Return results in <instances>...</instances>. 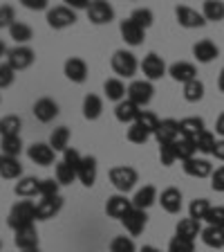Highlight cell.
Wrapping results in <instances>:
<instances>
[{"label":"cell","instance_id":"obj_1","mask_svg":"<svg viewBox=\"0 0 224 252\" xmlns=\"http://www.w3.org/2000/svg\"><path fill=\"white\" fill-rule=\"evenodd\" d=\"M34 220H36V205L31 203V200H18L11 207L9 216H7V225L14 232H18L23 227L34 225Z\"/></svg>","mask_w":224,"mask_h":252},{"label":"cell","instance_id":"obj_2","mask_svg":"<svg viewBox=\"0 0 224 252\" xmlns=\"http://www.w3.org/2000/svg\"><path fill=\"white\" fill-rule=\"evenodd\" d=\"M108 176H110V183L115 185L117 191H121V194H128L137 185V180H139L137 171L132 167H128V164H124V167H112Z\"/></svg>","mask_w":224,"mask_h":252},{"label":"cell","instance_id":"obj_3","mask_svg":"<svg viewBox=\"0 0 224 252\" xmlns=\"http://www.w3.org/2000/svg\"><path fill=\"white\" fill-rule=\"evenodd\" d=\"M137 68H139V63H137V57L128 50H117L112 54V70H115L119 77H125L130 79L137 74Z\"/></svg>","mask_w":224,"mask_h":252},{"label":"cell","instance_id":"obj_4","mask_svg":"<svg viewBox=\"0 0 224 252\" xmlns=\"http://www.w3.org/2000/svg\"><path fill=\"white\" fill-rule=\"evenodd\" d=\"M76 23V11L70 9L68 5H58L47 9V25L52 30H65V27Z\"/></svg>","mask_w":224,"mask_h":252},{"label":"cell","instance_id":"obj_5","mask_svg":"<svg viewBox=\"0 0 224 252\" xmlns=\"http://www.w3.org/2000/svg\"><path fill=\"white\" fill-rule=\"evenodd\" d=\"M34 61H36V52H34L31 47H27V45H16V47H11L9 52H7V63H9L16 72L27 70Z\"/></svg>","mask_w":224,"mask_h":252},{"label":"cell","instance_id":"obj_6","mask_svg":"<svg viewBox=\"0 0 224 252\" xmlns=\"http://www.w3.org/2000/svg\"><path fill=\"white\" fill-rule=\"evenodd\" d=\"M152 94H155V88H152L150 81H146V79H139V81H132L130 86H128V99L135 101L137 106H148L152 101Z\"/></svg>","mask_w":224,"mask_h":252},{"label":"cell","instance_id":"obj_7","mask_svg":"<svg viewBox=\"0 0 224 252\" xmlns=\"http://www.w3.org/2000/svg\"><path fill=\"white\" fill-rule=\"evenodd\" d=\"M141 72L146 77V81H157V79H162L166 74V63L159 54L155 52H148L141 61Z\"/></svg>","mask_w":224,"mask_h":252},{"label":"cell","instance_id":"obj_8","mask_svg":"<svg viewBox=\"0 0 224 252\" xmlns=\"http://www.w3.org/2000/svg\"><path fill=\"white\" fill-rule=\"evenodd\" d=\"M175 16H177V23L186 30H195V27H204L206 25V18L202 16V11L193 9V7L186 5H177L175 7Z\"/></svg>","mask_w":224,"mask_h":252},{"label":"cell","instance_id":"obj_9","mask_svg":"<svg viewBox=\"0 0 224 252\" xmlns=\"http://www.w3.org/2000/svg\"><path fill=\"white\" fill-rule=\"evenodd\" d=\"M88 18L94 23V25H108V23L115 18V9H112V5H110V2L94 0V2H90Z\"/></svg>","mask_w":224,"mask_h":252},{"label":"cell","instance_id":"obj_10","mask_svg":"<svg viewBox=\"0 0 224 252\" xmlns=\"http://www.w3.org/2000/svg\"><path fill=\"white\" fill-rule=\"evenodd\" d=\"M63 72H65V77L72 84H83L85 79H88V63L78 57H70L65 61V65H63Z\"/></svg>","mask_w":224,"mask_h":252},{"label":"cell","instance_id":"obj_11","mask_svg":"<svg viewBox=\"0 0 224 252\" xmlns=\"http://www.w3.org/2000/svg\"><path fill=\"white\" fill-rule=\"evenodd\" d=\"M155 137L162 144H175L179 140V122L177 120H162L155 131Z\"/></svg>","mask_w":224,"mask_h":252},{"label":"cell","instance_id":"obj_12","mask_svg":"<svg viewBox=\"0 0 224 252\" xmlns=\"http://www.w3.org/2000/svg\"><path fill=\"white\" fill-rule=\"evenodd\" d=\"M130 210H132V200L125 198V194H115V196H110L108 203H105V214H108L110 219H119V220H124V216L128 214Z\"/></svg>","mask_w":224,"mask_h":252},{"label":"cell","instance_id":"obj_13","mask_svg":"<svg viewBox=\"0 0 224 252\" xmlns=\"http://www.w3.org/2000/svg\"><path fill=\"white\" fill-rule=\"evenodd\" d=\"M63 210V198L61 196H50V198H41L36 203V220H50Z\"/></svg>","mask_w":224,"mask_h":252},{"label":"cell","instance_id":"obj_14","mask_svg":"<svg viewBox=\"0 0 224 252\" xmlns=\"http://www.w3.org/2000/svg\"><path fill=\"white\" fill-rule=\"evenodd\" d=\"M54 149L50 147V144H45V142H36V144H31L29 149H27V156H29L31 162L41 164V167H50V164L54 162Z\"/></svg>","mask_w":224,"mask_h":252},{"label":"cell","instance_id":"obj_15","mask_svg":"<svg viewBox=\"0 0 224 252\" xmlns=\"http://www.w3.org/2000/svg\"><path fill=\"white\" fill-rule=\"evenodd\" d=\"M182 169L186 176H193V178H209L213 173V164L206 158H191L182 164Z\"/></svg>","mask_w":224,"mask_h":252},{"label":"cell","instance_id":"obj_16","mask_svg":"<svg viewBox=\"0 0 224 252\" xmlns=\"http://www.w3.org/2000/svg\"><path fill=\"white\" fill-rule=\"evenodd\" d=\"M146 220H148V216H146V212L144 210H137V207H132L128 214L124 216V227L128 232H130L132 236H139L141 232H144V227H146Z\"/></svg>","mask_w":224,"mask_h":252},{"label":"cell","instance_id":"obj_17","mask_svg":"<svg viewBox=\"0 0 224 252\" xmlns=\"http://www.w3.org/2000/svg\"><path fill=\"white\" fill-rule=\"evenodd\" d=\"M76 178H78V183L85 185V187H92V185L97 183V158L85 156L83 160H81V164H78V169H76Z\"/></svg>","mask_w":224,"mask_h":252},{"label":"cell","instance_id":"obj_18","mask_svg":"<svg viewBox=\"0 0 224 252\" xmlns=\"http://www.w3.org/2000/svg\"><path fill=\"white\" fill-rule=\"evenodd\" d=\"M34 115H36L38 122H52L54 117L58 115V104L52 99V97H41V99L34 104Z\"/></svg>","mask_w":224,"mask_h":252},{"label":"cell","instance_id":"obj_19","mask_svg":"<svg viewBox=\"0 0 224 252\" xmlns=\"http://www.w3.org/2000/svg\"><path fill=\"white\" fill-rule=\"evenodd\" d=\"M193 57L198 59L199 63H211V61H215V59L220 57V47L215 45L213 41L204 38V41H198L193 45Z\"/></svg>","mask_w":224,"mask_h":252},{"label":"cell","instance_id":"obj_20","mask_svg":"<svg viewBox=\"0 0 224 252\" xmlns=\"http://www.w3.org/2000/svg\"><path fill=\"white\" fill-rule=\"evenodd\" d=\"M119 32H121V38L132 47L141 45V43H144V34H146V30H141L139 25H135L130 18H128V21H121Z\"/></svg>","mask_w":224,"mask_h":252},{"label":"cell","instance_id":"obj_21","mask_svg":"<svg viewBox=\"0 0 224 252\" xmlns=\"http://www.w3.org/2000/svg\"><path fill=\"white\" fill-rule=\"evenodd\" d=\"M139 115H141L139 106H137L135 101H130L128 97H125L124 101H119V104L115 106V117H117L119 122H124V124H135Z\"/></svg>","mask_w":224,"mask_h":252},{"label":"cell","instance_id":"obj_22","mask_svg":"<svg viewBox=\"0 0 224 252\" xmlns=\"http://www.w3.org/2000/svg\"><path fill=\"white\" fill-rule=\"evenodd\" d=\"M168 74H171L175 81L186 86L188 81H193L198 79V70H195L193 63H186V61H179V63H173L171 68H168Z\"/></svg>","mask_w":224,"mask_h":252},{"label":"cell","instance_id":"obj_23","mask_svg":"<svg viewBox=\"0 0 224 252\" xmlns=\"http://www.w3.org/2000/svg\"><path fill=\"white\" fill-rule=\"evenodd\" d=\"M14 243L18 250H31V248H38V232L34 225L23 227V230L14 232Z\"/></svg>","mask_w":224,"mask_h":252},{"label":"cell","instance_id":"obj_24","mask_svg":"<svg viewBox=\"0 0 224 252\" xmlns=\"http://www.w3.org/2000/svg\"><path fill=\"white\" fill-rule=\"evenodd\" d=\"M159 203H162V207L168 214H177V212L182 210V191H179L177 187L164 189L162 196H159Z\"/></svg>","mask_w":224,"mask_h":252},{"label":"cell","instance_id":"obj_25","mask_svg":"<svg viewBox=\"0 0 224 252\" xmlns=\"http://www.w3.org/2000/svg\"><path fill=\"white\" fill-rule=\"evenodd\" d=\"M21 173H23V164L18 158H9L0 153V176L2 178L14 180V178H21Z\"/></svg>","mask_w":224,"mask_h":252},{"label":"cell","instance_id":"obj_26","mask_svg":"<svg viewBox=\"0 0 224 252\" xmlns=\"http://www.w3.org/2000/svg\"><path fill=\"white\" fill-rule=\"evenodd\" d=\"M155 200H157V189L152 187V185H146V187H141L135 194V198H132V207L146 212L148 207L155 205Z\"/></svg>","mask_w":224,"mask_h":252},{"label":"cell","instance_id":"obj_27","mask_svg":"<svg viewBox=\"0 0 224 252\" xmlns=\"http://www.w3.org/2000/svg\"><path fill=\"white\" fill-rule=\"evenodd\" d=\"M204 131H206V128H204L202 117H184V120L179 122V135L182 137H191V140H195V137Z\"/></svg>","mask_w":224,"mask_h":252},{"label":"cell","instance_id":"obj_28","mask_svg":"<svg viewBox=\"0 0 224 252\" xmlns=\"http://www.w3.org/2000/svg\"><path fill=\"white\" fill-rule=\"evenodd\" d=\"M38 189H41V180L34 178V176H25V178H21L16 183L14 191H16V196H21V198H31V196L38 194Z\"/></svg>","mask_w":224,"mask_h":252},{"label":"cell","instance_id":"obj_29","mask_svg":"<svg viewBox=\"0 0 224 252\" xmlns=\"http://www.w3.org/2000/svg\"><path fill=\"white\" fill-rule=\"evenodd\" d=\"M177 236H182V239H188V241H195L198 236H202V227H199V220L195 219H182L177 223V232H175Z\"/></svg>","mask_w":224,"mask_h":252},{"label":"cell","instance_id":"obj_30","mask_svg":"<svg viewBox=\"0 0 224 252\" xmlns=\"http://www.w3.org/2000/svg\"><path fill=\"white\" fill-rule=\"evenodd\" d=\"M101 113H103V101H101V97H97V94H85L83 99V117L90 122L99 120Z\"/></svg>","mask_w":224,"mask_h":252},{"label":"cell","instance_id":"obj_31","mask_svg":"<svg viewBox=\"0 0 224 252\" xmlns=\"http://www.w3.org/2000/svg\"><path fill=\"white\" fill-rule=\"evenodd\" d=\"M103 93L110 101H117V104H119V101L125 99L128 90H125V86H124L121 79H108V81L103 84Z\"/></svg>","mask_w":224,"mask_h":252},{"label":"cell","instance_id":"obj_32","mask_svg":"<svg viewBox=\"0 0 224 252\" xmlns=\"http://www.w3.org/2000/svg\"><path fill=\"white\" fill-rule=\"evenodd\" d=\"M173 147H175V156H177V160H182V162H186V160L195 158V153H198L195 140H191V137H182V135H179V140L175 142Z\"/></svg>","mask_w":224,"mask_h":252},{"label":"cell","instance_id":"obj_33","mask_svg":"<svg viewBox=\"0 0 224 252\" xmlns=\"http://www.w3.org/2000/svg\"><path fill=\"white\" fill-rule=\"evenodd\" d=\"M202 241H204V246L213 248V250H220V248H224V230L222 227L206 225L202 230Z\"/></svg>","mask_w":224,"mask_h":252},{"label":"cell","instance_id":"obj_34","mask_svg":"<svg viewBox=\"0 0 224 252\" xmlns=\"http://www.w3.org/2000/svg\"><path fill=\"white\" fill-rule=\"evenodd\" d=\"M68 142H70V128L68 126H58V128H54L52 135H50V147L54 149V151H63L65 153V149H68Z\"/></svg>","mask_w":224,"mask_h":252},{"label":"cell","instance_id":"obj_35","mask_svg":"<svg viewBox=\"0 0 224 252\" xmlns=\"http://www.w3.org/2000/svg\"><path fill=\"white\" fill-rule=\"evenodd\" d=\"M202 16L206 18V23L213 21L220 23L224 21V2H218V0H206L202 5Z\"/></svg>","mask_w":224,"mask_h":252},{"label":"cell","instance_id":"obj_36","mask_svg":"<svg viewBox=\"0 0 224 252\" xmlns=\"http://www.w3.org/2000/svg\"><path fill=\"white\" fill-rule=\"evenodd\" d=\"M21 151H23L21 135H9V137H2V140H0V153H2V156L18 158Z\"/></svg>","mask_w":224,"mask_h":252},{"label":"cell","instance_id":"obj_37","mask_svg":"<svg viewBox=\"0 0 224 252\" xmlns=\"http://www.w3.org/2000/svg\"><path fill=\"white\" fill-rule=\"evenodd\" d=\"M9 36L14 38L18 45H25V43H29L31 38H34V32H31L29 25H25V23H21V21H16L14 25L9 27Z\"/></svg>","mask_w":224,"mask_h":252},{"label":"cell","instance_id":"obj_38","mask_svg":"<svg viewBox=\"0 0 224 252\" xmlns=\"http://www.w3.org/2000/svg\"><path fill=\"white\" fill-rule=\"evenodd\" d=\"M21 126L23 120L18 115H7L0 120V137H9V135H21Z\"/></svg>","mask_w":224,"mask_h":252},{"label":"cell","instance_id":"obj_39","mask_svg":"<svg viewBox=\"0 0 224 252\" xmlns=\"http://www.w3.org/2000/svg\"><path fill=\"white\" fill-rule=\"evenodd\" d=\"M54 173H56V183L58 185H72L74 180H78L76 178V169L70 167V164L63 162V160L61 162H56V171Z\"/></svg>","mask_w":224,"mask_h":252},{"label":"cell","instance_id":"obj_40","mask_svg":"<svg viewBox=\"0 0 224 252\" xmlns=\"http://www.w3.org/2000/svg\"><path fill=\"white\" fill-rule=\"evenodd\" d=\"M211 210V203L206 198H195L191 200V205H188V216L195 220H204L206 219V214H209Z\"/></svg>","mask_w":224,"mask_h":252},{"label":"cell","instance_id":"obj_41","mask_svg":"<svg viewBox=\"0 0 224 252\" xmlns=\"http://www.w3.org/2000/svg\"><path fill=\"white\" fill-rule=\"evenodd\" d=\"M215 135L211 131H204L199 133L198 137H195V147H198L199 153H204V156H213V149H215Z\"/></svg>","mask_w":224,"mask_h":252},{"label":"cell","instance_id":"obj_42","mask_svg":"<svg viewBox=\"0 0 224 252\" xmlns=\"http://www.w3.org/2000/svg\"><path fill=\"white\" fill-rule=\"evenodd\" d=\"M130 21L135 23V25H139L141 30H148V27L152 25V21H155V16H152V11L148 9V7H137L130 14Z\"/></svg>","mask_w":224,"mask_h":252},{"label":"cell","instance_id":"obj_43","mask_svg":"<svg viewBox=\"0 0 224 252\" xmlns=\"http://www.w3.org/2000/svg\"><path fill=\"white\" fill-rule=\"evenodd\" d=\"M202 97H204V84L199 79H193V81H188V84L184 86V99L186 101L195 104V101H199Z\"/></svg>","mask_w":224,"mask_h":252},{"label":"cell","instance_id":"obj_44","mask_svg":"<svg viewBox=\"0 0 224 252\" xmlns=\"http://www.w3.org/2000/svg\"><path fill=\"white\" fill-rule=\"evenodd\" d=\"M137 124L144 126L150 135H155L157 126H159V120H157V115H155V113H150V110H141V115L137 117Z\"/></svg>","mask_w":224,"mask_h":252},{"label":"cell","instance_id":"obj_45","mask_svg":"<svg viewBox=\"0 0 224 252\" xmlns=\"http://www.w3.org/2000/svg\"><path fill=\"white\" fill-rule=\"evenodd\" d=\"M125 137H128V142H132V144H144V142L150 137V133H148L144 126H139L135 122V124H130V128H128Z\"/></svg>","mask_w":224,"mask_h":252},{"label":"cell","instance_id":"obj_46","mask_svg":"<svg viewBox=\"0 0 224 252\" xmlns=\"http://www.w3.org/2000/svg\"><path fill=\"white\" fill-rule=\"evenodd\" d=\"M110 252H137L130 236H115L110 241Z\"/></svg>","mask_w":224,"mask_h":252},{"label":"cell","instance_id":"obj_47","mask_svg":"<svg viewBox=\"0 0 224 252\" xmlns=\"http://www.w3.org/2000/svg\"><path fill=\"white\" fill-rule=\"evenodd\" d=\"M168 250L171 252H195V241H188V239H182V236H173L171 243H168Z\"/></svg>","mask_w":224,"mask_h":252},{"label":"cell","instance_id":"obj_48","mask_svg":"<svg viewBox=\"0 0 224 252\" xmlns=\"http://www.w3.org/2000/svg\"><path fill=\"white\" fill-rule=\"evenodd\" d=\"M14 81H16V70L9 63H0V90L9 88Z\"/></svg>","mask_w":224,"mask_h":252},{"label":"cell","instance_id":"obj_49","mask_svg":"<svg viewBox=\"0 0 224 252\" xmlns=\"http://www.w3.org/2000/svg\"><path fill=\"white\" fill-rule=\"evenodd\" d=\"M58 187H61V185H58L54 178H45V180H41V189H38V196H41V198L58 196Z\"/></svg>","mask_w":224,"mask_h":252},{"label":"cell","instance_id":"obj_50","mask_svg":"<svg viewBox=\"0 0 224 252\" xmlns=\"http://www.w3.org/2000/svg\"><path fill=\"white\" fill-rule=\"evenodd\" d=\"M16 23V11L11 5H0V30H9Z\"/></svg>","mask_w":224,"mask_h":252},{"label":"cell","instance_id":"obj_51","mask_svg":"<svg viewBox=\"0 0 224 252\" xmlns=\"http://www.w3.org/2000/svg\"><path fill=\"white\" fill-rule=\"evenodd\" d=\"M206 223L213 227H222L224 230V207H211L209 214H206Z\"/></svg>","mask_w":224,"mask_h":252},{"label":"cell","instance_id":"obj_52","mask_svg":"<svg viewBox=\"0 0 224 252\" xmlns=\"http://www.w3.org/2000/svg\"><path fill=\"white\" fill-rule=\"evenodd\" d=\"M159 160H162L164 167H171V164L177 160L175 147H173V144H162V147H159Z\"/></svg>","mask_w":224,"mask_h":252},{"label":"cell","instance_id":"obj_53","mask_svg":"<svg viewBox=\"0 0 224 252\" xmlns=\"http://www.w3.org/2000/svg\"><path fill=\"white\" fill-rule=\"evenodd\" d=\"M81 160H83V156H81L76 149H72V147H68L65 149V153H63V162H68L70 167H74V169H78Z\"/></svg>","mask_w":224,"mask_h":252},{"label":"cell","instance_id":"obj_54","mask_svg":"<svg viewBox=\"0 0 224 252\" xmlns=\"http://www.w3.org/2000/svg\"><path fill=\"white\" fill-rule=\"evenodd\" d=\"M211 189L213 191H224V167L215 169L211 173Z\"/></svg>","mask_w":224,"mask_h":252},{"label":"cell","instance_id":"obj_55","mask_svg":"<svg viewBox=\"0 0 224 252\" xmlns=\"http://www.w3.org/2000/svg\"><path fill=\"white\" fill-rule=\"evenodd\" d=\"M21 5L31 11H43L47 9V0H21Z\"/></svg>","mask_w":224,"mask_h":252},{"label":"cell","instance_id":"obj_56","mask_svg":"<svg viewBox=\"0 0 224 252\" xmlns=\"http://www.w3.org/2000/svg\"><path fill=\"white\" fill-rule=\"evenodd\" d=\"M68 7H70V9H74V11H76V9H85V11H88L90 9V2H88V0H68Z\"/></svg>","mask_w":224,"mask_h":252},{"label":"cell","instance_id":"obj_57","mask_svg":"<svg viewBox=\"0 0 224 252\" xmlns=\"http://www.w3.org/2000/svg\"><path fill=\"white\" fill-rule=\"evenodd\" d=\"M213 156L218 158V160H222V162H224V140H218V142H215Z\"/></svg>","mask_w":224,"mask_h":252},{"label":"cell","instance_id":"obj_58","mask_svg":"<svg viewBox=\"0 0 224 252\" xmlns=\"http://www.w3.org/2000/svg\"><path fill=\"white\" fill-rule=\"evenodd\" d=\"M215 131H218V135L224 137V113H220L218 122H215Z\"/></svg>","mask_w":224,"mask_h":252},{"label":"cell","instance_id":"obj_59","mask_svg":"<svg viewBox=\"0 0 224 252\" xmlns=\"http://www.w3.org/2000/svg\"><path fill=\"white\" fill-rule=\"evenodd\" d=\"M218 88L224 93V68H222V72H220V77H218Z\"/></svg>","mask_w":224,"mask_h":252},{"label":"cell","instance_id":"obj_60","mask_svg":"<svg viewBox=\"0 0 224 252\" xmlns=\"http://www.w3.org/2000/svg\"><path fill=\"white\" fill-rule=\"evenodd\" d=\"M139 252H162V250H157L155 246H144V248H141Z\"/></svg>","mask_w":224,"mask_h":252},{"label":"cell","instance_id":"obj_61","mask_svg":"<svg viewBox=\"0 0 224 252\" xmlns=\"http://www.w3.org/2000/svg\"><path fill=\"white\" fill-rule=\"evenodd\" d=\"M7 52H9V50H7V45H5V43H2V41H0V57H5Z\"/></svg>","mask_w":224,"mask_h":252},{"label":"cell","instance_id":"obj_62","mask_svg":"<svg viewBox=\"0 0 224 252\" xmlns=\"http://www.w3.org/2000/svg\"><path fill=\"white\" fill-rule=\"evenodd\" d=\"M21 252H41L38 248H31V250H21Z\"/></svg>","mask_w":224,"mask_h":252},{"label":"cell","instance_id":"obj_63","mask_svg":"<svg viewBox=\"0 0 224 252\" xmlns=\"http://www.w3.org/2000/svg\"><path fill=\"white\" fill-rule=\"evenodd\" d=\"M0 250H2V241H0Z\"/></svg>","mask_w":224,"mask_h":252},{"label":"cell","instance_id":"obj_64","mask_svg":"<svg viewBox=\"0 0 224 252\" xmlns=\"http://www.w3.org/2000/svg\"><path fill=\"white\" fill-rule=\"evenodd\" d=\"M168 252H171V250H168Z\"/></svg>","mask_w":224,"mask_h":252}]
</instances>
